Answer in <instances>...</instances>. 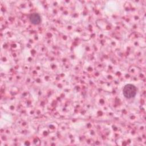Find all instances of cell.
<instances>
[{"label": "cell", "instance_id": "1", "mask_svg": "<svg viewBox=\"0 0 146 146\" xmlns=\"http://www.w3.org/2000/svg\"><path fill=\"white\" fill-rule=\"evenodd\" d=\"M136 94V88L135 86L129 84L124 86L123 88V94L128 99L133 98Z\"/></svg>", "mask_w": 146, "mask_h": 146}, {"label": "cell", "instance_id": "2", "mask_svg": "<svg viewBox=\"0 0 146 146\" xmlns=\"http://www.w3.org/2000/svg\"><path fill=\"white\" fill-rule=\"evenodd\" d=\"M30 21L34 25L38 24L40 22V17L38 14L34 13L30 15Z\"/></svg>", "mask_w": 146, "mask_h": 146}]
</instances>
